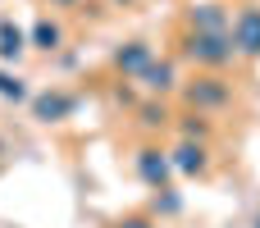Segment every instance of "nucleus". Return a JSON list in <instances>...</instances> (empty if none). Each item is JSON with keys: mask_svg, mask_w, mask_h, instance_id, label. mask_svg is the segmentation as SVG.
Wrapping results in <instances>:
<instances>
[{"mask_svg": "<svg viewBox=\"0 0 260 228\" xmlns=\"http://www.w3.org/2000/svg\"><path fill=\"white\" fill-rule=\"evenodd\" d=\"M242 46L247 50H260V14H242Z\"/></svg>", "mask_w": 260, "mask_h": 228, "instance_id": "f257e3e1", "label": "nucleus"}, {"mask_svg": "<svg viewBox=\"0 0 260 228\" xmlns=\"http://www.w3.org/2000/svg\"><path fill=\"white\" fill-rule=\"evenodd\" d=\"M37 37H41V41H46V50H50V46H55V37H59V32H55V27H46V23H41V32H37Z\"/></svg>", "mask_w": 260, "mask_h": 228, "instance_id": "f03ea898", "label": "nucleus"}]
</instances>
